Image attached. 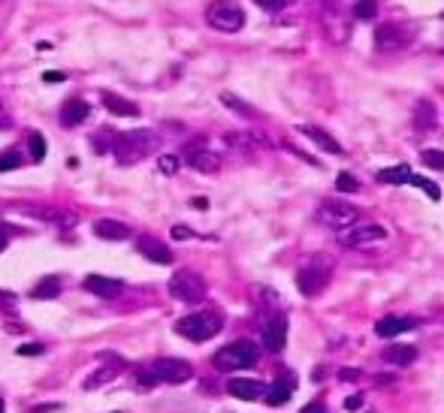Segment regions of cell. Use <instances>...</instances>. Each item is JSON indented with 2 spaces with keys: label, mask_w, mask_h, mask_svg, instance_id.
<instances>
[{
  "label": "cell",
  "mask_w": 444,
  "mask_h": 413,
  "mask_svg": "<svg viewBox=\"0 0 444 413\" xmlns=\"http://www.w3.org/2000/svg\"><path fill=\"white\" fill-rule=\"evenodd\" d=\"M296 130H299L302 136H309L317 148H324V151H329V154H341V151H345V148L339 145V139H333L326 130H321V127H314V124H299Z\"/></svg>",
  "instance_id": "17"
},
{
  "label": "cell",
  "mask_w": 444,
  "mask_h": 413,
  "mask_svg": "<svg viewBox=\"0 0 444 413\" xmlns=\"http://www.w3.org/2000/svg\"><path fill=\"white\" fill-rule=\"evenodd\" d=\"M170 296L179 302H202L206 299V281H202V275L190 272V268H179L172 278H170Z\"/></svg>",
  "instance_id": "5"
},
{
  "label": "cell",
  "mask_w": 444,
  "mask_h": 413,
  "mask_svg": "<svg viewBox=\"0 0 444 413\" xmlns=\"http://www.w3.org/2000/svg\"><path fill=\"white\" fill-rule=\"evenodd\" d=\"M221 103H224V106H230L233 112H239V115H248V118H254V115H257V112H254V109L248 106V103H242V100H236L233 94H221Z\"/></svg>",
  "instance_id": "28"
},
{
  "label": "cell",
  "mask_w": 444,
  "mask_h": 413,
  "mask_svg": "<svg viewBox=\"0 0 444 413\" xmlns=\"http://www.w3.org/2000/svg\"><path fill=\"white\" fill-rule=\"evenodd\" d=\"M6 244H9V236H6V229H4V226H0V251H4V248H6Z\"/></svg>",
  "instance_id": "42"
},
{
  "label": "cell",
  "mask_w": 444,
  "mask_h": 413,
  "mask_svg": "<svg viewBox=\"0 0 444 413\" xmlns=\"http://www.w3.org/2000/svg\"><path fill=\"white\" fill-rule=\"evenodd\" d=\"M31 296L33 299H55V296H61V278H43Z\"/></svg>",
  "instance_id": "25"
},
{
  "label": "cell",
  "mask_w": 444,
  "mask_h": 413,
  "mask_svg": "<svg viewBox=\"0 0 444 413\" xmlns=\"http://www.w3.org/2000/svg\"><path fill=\"white\" fill-rule=\"evenodd\" d=\"M345 407H348V410H357V407H363V395H351L348 402H345Z\"/></svg>",
  "instance_id": "39"
},
{
  "label": "cell",
  "mask_w": 444,
  "mask_h": 413,
  "mask_svg": "<svg viewBox=\"0 0 444 413\" xmlns=\"http://www.w3.org/2000/svg\"><path fill=\"white\" fill-rule=\"evenodd\" d=\"M139 253L148 256L151 263H158V266H170L172 263V251L167 248V241H158V239H139Z\"/></svg>",
  "instance_id": "15"
},
{
  "label": "cell",
  "mask_w": 444,
  "mask_h": 413,
  "mask_svg": "<svg viewBox=\"0 0 444 413\" xmlns=\"http://www.w3.org/2000/svg\"><path fill=\"white\" fill-rule=\"evenodd\" d=\"M224 317L218 311H197V314H185L179 323H175V332L187 341H209L221 332Z\"/></svg>",
  "instance_id": "2"
},
{
  "label": "cell",
  "mask_w": 444,
  "mask_h": 413,
  "mask_svg": "<svg viewBox=\"0 0 444 413\" xmlns=\"http://www.w3.org/2000/svg\"><path fill=\"white\" fill-rule=\"evenodd\" d=\"M414 172L408 169V166H390V169H381L378 172V182L381 184H408V178Z\"/></svg>",
  "instance_id": "24"
},
{
  "label": "cell",
  "mask_w": 444,
  "mask_h": 413,
  "mask_svg": "<svg viewBox=\"0 0 444 413\" xmlns=\"http://www.w3.org/2000/svg\"><path fill=\"white\" fill-rule=\"evenodd\" d=\"M155 145H158V136L151 130H127V133L115 136L112 151H115V160L121 166H133L143 157H148V154L155 151Z\"/></svg>",
  "instance_id": "1"
},
{
  "label": "cell",
  "mask_w": 444,
  "mask_h": 413,
  "mask_svg": "<svg viewBox=\"0 0 444 413\" xmlns=\"http://www.w3.org/2000/svg\"><path fill=\"white\" fill-rule=\"evenodd\" d=\"M326 281H329V266H326V260H311L309 266H302L299 275H296V283H299L302 296L321 293V290L326 287Z\"/></svg>",
  "instance_id": "8"
},
{
  "label": "cell",
  "mask_w": 444,
  "mask_h": 413,
  "mask_svg": "<svg viewBox=\"0 0 444 413\" xmlns=\"http://www.w3.org/2000/svg\"><path fill=\"white\" fill-rule=\"evenodd\" d=\"M435 121V109H433V103H417V127H420V130H426L429 124Z\"/></svg>",
  "instance_id": "27"
},
{
  "label": "cell",
  "mask_w": 444,
  "mask_h": 413,
  "mask_svg": "<svg viewBox=\"0 0 444 413\" xmlns=\"http://www.w3.org/2000/svg\"><path fill=\"white\" fill-rule=\"evenodd\" d=\"M414 329V320L411 317H399V314H390L384 320L375 323V335L378 338H396V335Z\"/></svg>",
  "instance_id": "14"
},
{
  "label": "cell",
  "mask_w": 444,
  "mask_h": 413,
  "mask_svg": "<svg viewBox=\"0 0 444 413\" xmlns=\"http://www.w3.org/2000/svg\"><path fill=\"white\" fill-rule=\"evenodd\" d=\"M48 410H58V404H40V407H33V413H48Z\"/></svg>",
  "instance_id": "43"
},
{
  "label": "cell",
  "mask_w": 444,
  "mask_h": 413,
  "mask_svg": "<svg viewBox=\"0 0 444 413\" xmlns=\"http://www.w3.org/2000/svg\"><path fill=\"white\" fill-rule=\"evenodd\" d=\"M405 31L399 28V24H381V28L375 31V43L378 48H402L405 46Z\"/></svg>",
  "instance_id": "20"
},
{
  "label": "cell",
  "mask_w": 444,
  "mask_h": 413,
  "mask_svg": "<svg viewBox=\"0 0 444 413\" xmlns=\"http://www.w3.org/2000/svg\"><path fill=\"white\" fill-rule=\"evenodd\" d=\"M115 413H124V410H115Z\"/></svg>",
  "instance_id": "46"
},
{
  "label": "cell",
  "mask_w": 444,
  "mask_h": 413,
  "mask_svg": "<svg viewBox=\"0 0 444 413\" xmlns=\"http://www.w3.org/2000/svg\"><path fill=\"white\" fill-rule=\"evenodd\" d=\"M341 241H345L348 248H369V244L387 241V229H384V226H378V224L348 226V229H341Z\"/></svg>",
  "instance_id": "9"
},
{
  "label": "cell",
  "mask_w": 444,
  "mask_h": 413,
  "mask_svg": "<svg viewBox=\"0 0 444 413\" xmlns=\"http://www.w3.org/2000/svg\"><path fill=\"white\" fill-rule=\"evenodd\" d=\"M284 344H287V317L278 314L263 326V347L269 353H282Z\"/></svg>",
  "instance_id": "10"
},
{
  "label": "cell",
  "mask_w": 444,
  "mask_h": 413,
  "mask_svg": "<svg viewBox=\"0 0 444 413\" xmlns=\"http://www.w3.org/2000/svg\"><path fill=\"white\" fill-rule=\"evenodd\" d=\"M206 21L221 33H236L245 28V12L236 0H215L206 9Z\"/></svg>",
  "instance_id": "4"
},
{
  "label": "cell",
  "mask_w": 444,
  "mask_h": 413,
  "mask_svg": "<svg viewBox=\"0 0 444 413\" xmlns=\"http://www.w3.org/2000/svg\"><path fill=\"white\" fill-rule=\"evenodd\" d=\"M85 290L100 296V299H115V296H121L124 283L118 278H106V275H88L85 278Z\"/></svg>",
  "instance_id": "11"
},
{
  "label": "cell",
  "mask_w": 444,
  "mask_h": 413,
  "mask_svg": "<svg viewBox=\"0 0 444 413\" xmlns=\"http://www.w3.org/2000/svg\"><path fill=\"white\" fill-rule=\"evenodd\" d=\"M94 236L103 241H124V239H130V226L115 221V217H100L94 224Z\"/></svg>",
  "instance_id": "12"
},
{
  "label": "cell",
  "mask_w": 444,
  "mask_h": 413,
  "mask_svg": "<svg viewBox=\"0 0 444 413\" xmlns=\"http://www.w3.org/2000/svg\"><path fill=\"white\" fill-rule=\"evenodd\" d=\"M0 302H16V296H12V293H0Z\"/></svg>",
  "instance_id": "44"
},
{
  "label": "cell",
  "mask_w": 444,
  "mask_h": 413,
  "mask_svg": "<svg viewBox=\"0 0 444 413\" xmlns=\"http://www.w3.org/2000/svg\"><path fill=\"white\" fill-rule=\"evenodd\" d=\"M420 163L429 166V169H441L444 172V151H435V148H429L420 154Z\"/></svg>",
  "instance_id": "29"
},
{
  "label": "cell",
  "mask_w": 444,
  "mask_h": 413,
  "mask_svg": "<svg viewBox=\"0 0 444 413\" xmlns=\"http://www.w3.org/2000/svg\"><path fill=\"white\" fill-rule=\"evenodd\" d=\"M124 371V362L121 359H112V362H103L94 374H88L85 377V390H97V386H106L109 380H115L118 374Z\"/></svg>",
  "instance_id": "16"
},
{
  "label": "cell",
  "mask_w": 444,
  "mask_h": 413,
  "mask_svg": "<svg viewBox=\"0 0 444 413\" xmlns=\"http://www.w3.org/2000/svg\"><path fill=\"white\" fill-rule=\"evenodd\" d=\"M148 374L155 377V383H185L194 377V368L185 359H158V362L148 365Z\"/></svg>",
  "instance_id": "7"
},
{
  "label": "cell",
  "mask_w": 444,
  "mask_h": 413,
  "mask_svg": "<svg viewBox=\"0 0 444 413\" xmlns=\"http://www.w3.org/2000/svg\"><path fill=\"white\" fill-rule=\"evenodd\" d=\"M43 157H46V139H43V133H33L31 136V160L40 163Z\"/></svg>",
  "instance_id": "31"
},
{
  "label": "cell",
  "mask_w": 444,
  "mask_h": 413,
  "mask_svg": "<svg viewBox=\"0 0 444 413\" xmlns=\"http://www.w3.org/2000/svg\"><path fill=\"white\" fill-rule=\"evenodd\" d=\"M381 359L390 362V365L405 368V365H411L414 359H417V347H411V344H393V347H387V350L381 353Z\"/></svg>",
  "instance_id": "21"
},
{
  "label": "cell",
  "mask_w": 444,
  "mask_h": 413,
  "mask_svg": "<svg viewBox=\"0 0 444 413\" xmlns=\"http://www.w3.org/2000/svg\"><path fill=\"white\" fill-rule=\"evenodd\" d=\"M19 166H21V154H16V151L0 154V172H12V169H19Z\"/></svg>",
  "instance_id": "32"
},
{
  "label": "cell",
  "mask_w": 444,
  "mask_h": 413,
  "mask_svg": "<svg viewBox=\"0 0 444 413\" xmlns=\"http://www.w3.org/2000/svg\"><path fill=\"white\" fill-rule=\"evenodd\" d=\"M103 106L115 115V118H136L139 115V106L136 103H130V100H124V97H115V94H103Z\"/></svg>",
  "instance_id": "22"
},
{
  "label": "cell",
  "mask_w": 444,
  "mask_h": 413,
  "mask_svg": "<svg viewBox=\"0 0 444 413\" xmlns=\"http://www.w3.org/2000/svg\"><path fill=\"white\" fill-rule=\"evenodd\" d=\"M88 103L85 100H79V97H73V100H67L61 106V112H58V118H61V124L63 127H76V124H82L85 118H88Z\"/></svg>",
  "instance_id": "18"
},
{
  "label": "cell",
  "mask_w": 444,
  "mask_h": 413,
  "mask_svg": "<svg viewBox=\"0 0 444 413\" xmlns=\"http://www.w3.org/2000/svg\"><path fill=\"white\" fill-rule=\"evenodd\" d=\"M43 79H46V82H63V73H46Z\"/></svg>",
  "instance_id": "41"
},
{
  "label": "cell",
  "mask_w": 444,
  "mask_h": 413,
  "mask_svg": "<svg viewBox=\"0 0 444 413\" xmlns=\"http://www.w3.org/2000/svg\"><path fill=\"white\" fill-rule=\"evenodd\" d=\"M172 239H194V229H187V226H172Z\"/></svg>",
  "instance_id": "37"
},
{
  "label": "cell",
  "mask_w": 444,
  "mask_h": 413,
  "mask_svg": "<svg viewBox=\"0 0 444 413\" xmlns=\"http://www.w3.org/2000/svg\"><path fill=\"white\" fill-rule=\"evenodd\" d=\"M6 410V404H4V398H0V413H4Z\"/></svg>",
  "instance_id": "45"
},
{
  "label": "cell",
  "mask_w": 444,
  "mask_h": 413,
  "mask_svg": "<svg viewBox=\"0 0 444 413\" xmlns=\"http://www.w3.org/2000/svg\"><path fill=\"white\" fill-rule=\"evenodd\" d=\"M299 413H326V407H324V402H309Z\"/></svg>",
  "instance_id": "38"
},
{
  "label": "cell",
  "mask_w": 444,
  "mask_h": 413,
  "mask_svg": "<svg viewBox=\"0 0 444 413\" xmlns=\"http://www.w3.org/2000/svg\"><path fill=\"white\" fill-rule=\"evenodd\" d=\"M353 16H357V19H375L378 16V4H375V0H357V4H353Z\"/></svg>",
  "instance_id": "30"
},
{
  "label": "cell",
  "mask_w": 444,
  "mask_h": 413,
  "mask_svg": "<svg viewBox=\"0 0 444 413\" xmlns=\"http://www.w3.org/2000/svg\"><path fill=\"white\" fill-rule=\"evenodd\" d=\"M36 353H43L40 344H21L19 347V356H36Z\"/></svg>",
  "instance_id": "36"
},
{
  "label": "cell",
  "mask_w": 444,
  "mask_h": 413,
  "mask_svg": "<svg viewBox=\"0 0 444 413\" xmlns=\"http://www.w3.org/2000/svg\"><path fill=\"white\" fill-rule=\"evenodd\" d=\"M260 9H266V12H282V9H287L294 0H254Z\"/></svg>",
  "instance_id": "35"
},
{
  "label": "cell",
  "mask_w": 444,
  "mask_h": 413,
  "mask_svg": "<svg viewBox=\"0 0 444 413\" xmlns=\"http://www.w3.org/2000/svg\"><path fill=\"white\" fill-rule=\"evenodd\" d=\"M294 386H296V377L294 374H282L269 390H266V402H269L272 407H278V404H284L290 395H294Z\"/></svg>",
  "instance_id": "19"
},
{
  "label": "cell",
  "mask_w": 444,
  "mask_h": 413,
  "mask_svg": "<svg viewBox=\"0 0 444 413\" xmlns=\"http://www.w3.org/2000/svg\"><path fill=\"white\" fill-rule=\"evenodd\" d=\"M408 184L426 190V197H429V199H441V187H438L435 182H429V178H423V175H411V178H408Z\"/></svg>",
  "instance_id": "26"
},
{
  "label": "cell",
  "mask_w": 444,
  "mask_h": 413,
  "mask_svg": "<svg viewBox=\"0 0 444 413\" xmlns=\"http://www.w3.org/2000/svg\"><path fill=\"white\" fill-rule=\"evenodd\" d=\"M227 392H230L233 398H239V402H254V398L266 395V386L260 380H245V377H236L227 383Z\"/></svg>",
  "instance_id": "13"
},
{
  "label": "cell",
  "mask_w": 444,
  "mask_h": 413,
  "mask_svg": "<svg viewBox=\"0 0 444 413\" xmlns=\"http://www.w3.org/2000/svg\"><path fill=\"white\" fill-rule=\"evenodd\" d=\"M179 157L175 154H160L158 157V166H160V172H167V175H172V172H179Z\"/></svg>",
  "instance_id": "33"
},
{
  "label": "cell",
  "mask_w": 444,
  "mask_h": 413,
  "mask_svg": "<svg viewBox=\"0 0 444 413\" xmlns=\"http://www.w3.org/2000/svg\"><path fill=\"white\" fill-rule=\"evenodd\" d=\"M260 359V350L254 341H233L221 347L218 353L212 356V362L218 371H242V368H254Z\"/></svg>",
  "instance_id": "3"
},
{
  "label": "cell",
  "mask_w": 444,
  "mask_h": 413,
  "mask_svg": "<svg viewBox=\"0 0 444 413\" xmlns=\"http://www.w3.org/2000/svg\"><path fill=\"white\" fill-rule=\"evenodd\" d=\"M9 124H12V121H9V115L4 112V103H0V130H6Z\"/></svg>",
  "instance_id": "40"
},
{
  "label": "cell",
  "mask_w": 444,
  "mask_h": 413,
  "mask_svg": "<svg viewBox=\"0 0 444 413\" xmlns=\"http://www.w3.org/2000/svg\"><path fill=\"white\" fill-rule=\"evenodd\" d=\"M187 163L194 166V169H200V172H215L221 166V160L215 157V154H209V151H202V148H197V151H187Z\"/></svg>",
  "instance_id": "23"
},
{
  "label": "cell",
  "mask_w": 444,
  "mask_h": 413,
  "mask_svg": "<svg viewBox=\"0 0 444 413\" xmlns=\"http://www.w3.org/2000/svg\"><path fill=\"white\" fill-rule=\"evenodd\" d=\"M357 217H360V211L353 209V205L341 202V199H326V202H321V209H317V221L329 229H336V232L353 226Z\"/></svg>",
  "instance_id": "6"
},
{
  "label": "cell",
  "mask_w": 444,
  "mask_h": 413,
  "mask_svg": "<svg viewBox=\"0 0 444 413\" xmlns=\"http://www.w3.org/2000/svg\"><path fill=\"white\" fill-rule=\"evenodd\" d=\"M336 187H339L341 193H357V190H360V184H357V178H351L348 172H341V175L336 178Z\"/></svg>",
  "instance_id": "34"
}]
</instances>
